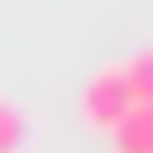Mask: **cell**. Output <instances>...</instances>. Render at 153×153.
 Segmentation results:
<instances>
[{
    "label": "cell",
    "mask_w": 153,
    "mask_h": 153,
    "mask_svg": "<svg viewBox=\"0 0 153 153\" xmlns=\"http://www.w3.org/2000/svg\"><path fill=\"white\" fill-rule=\"evenodd\" d=\"M128 108H134V89H128L121 64L96 70V76H89V89H83V121H89V128H108V134H115V121H121Z\"/></svg>",
    "instance_id": "1"
},
{
    "label": "cell",
    "mask_w": 153,
    "mask_h": 153,
    "mask_svg": "<svg viewBox=\"0 0 153 153\" xmlns=\"http://www.w3.org/2000/svg\"><path fill=\"white\" fill-rule=\"evenodd\" d=\"M115 153H153V102H134L115 121Z\"/></svg>",
    "instance_id": "2"
},
{
    "label": "cell",
    "mask_w": 153,
    "mask_h": 153,
    "mask_svg": "<svg viewBox=\"0 0 153 153\" xmlns=\"http://www.w3.org/2000/svg\"><path fill=\"white\" fill-rule=\"evenodd\" d=\"M121 76H128L134 102H153V45H147V51H134L128 64H121Z\"/></svg>",
    "instance_id": "3"
},
{
    "label": "cell",
    "mask_w": 153,
    "mask_h": 153,
    "mask_svg": "<svg viewBox=\"0 0 153 153\" xmlns=\"http://www.w3.org/2000/svg\"><path fill=\"white\" fill-rule=\"evenodd\" d=\"M19 140H26V115H19V102L0 96V153H19Z\"/></svg>",
    "instance_id": "4"
}]
</instances>
